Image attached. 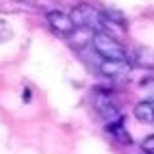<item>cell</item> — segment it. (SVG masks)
Masks as SVG:
<instances>
[{
	"mask_svg": "<svg viewBox=\"0 0 154 154\" xmlns=\"http://www.w3.org/2000/svg\"><path fill=\"white\" fill-rule=\"evenodd\" d=\"M94 50L102 59H126V50L117 42L115 35L106 33V30H96L94 33Z\"/></svg>",
	"mask_w": 154,
	"mask_h": 154,
	"instance_id": "obj_1",
	"label": "cell"
},
{
	"mask_svg": "<svg viewBox=\"0 0 154 154\" xmlns=\"http://www.w3.org/2000/svg\"><path fill=\"white\" fill-rule=\"evenodd\" d=\"M69 17L74 20L76 26H87V28L94 30V33L96 30H102V13L91 5H78L74 11H72Z\"/></svg>",
	"mask_w": 154,
	"mask_h": 154,
	"instance_id": "obj_2",
	"label": "cell"
},
{
	"mask_svg": "<svg viewBox=\"0 0 154 154\" xmlns=\"http://www.w3.org/2000/svg\"><path fill=\"white\" fill-rule=\"evenodd\" d=\"M94 104L98 109V113L102 117H104L109 124H113V122H122V113L119 109L113 104V100L109 98V94H104V91H96V98H94Z\"/></svg>",
	"mask_w": 154,
	"mask_h": 154,
	"instance_id": "obj_3",
	"label": "cell"
},
{
	"mask_svg": "<svg viewBox=\"0 0 154 154\" xmlns=\"http://www.w3.org/2000/svg\"><path fill=\"white\" fill-rule=\"evenodd\" d=\"M48 24H50V28L54 30L57 35H61V37H67L72 30H74V20H72L67 13H63V11H48Z\"/></svg>",
	"mask_w": 154,
	"mask_h": 154,
	"instance_id": "obj_4",
	"label": "cell"
},
{
	"mask_svg": "<svg viewBox=\"0 0 154 154\" xmlns=\"http://www.w3.org/2000/svg\"><path fill=\"white\" fill-rule=\"evenodd\" d=\"M100 74L106 78H124L130 72V63L126 59H104L100 63Z\"/></svg>",
	"mask_w": 154,
	"mask_h": 154,
	"instance_id": "obj_5",
	"label": "cell"
},
{
	"mask_svg": "<svg viewBox=\"0 0 154 154\" xmlns=\"http://www.w3.org/2000/svg\"><path fill=\"white\" fill-rule=\"evenodd\" d=\"M67 37H69V46L78 50V48L91 44V39H94V30L87 28V26H74V30H72Z\"/></svg>",
	"mask_w": 154,
	"mask_h": 154,
	"instance_id": "obj_6",
	"label": "cell"
},
{
	"mask_svg": "<svg viewBox=\"0 0 154 154\" xmlns=\"http://www.w3.org/2000/svg\"><path fill=\"white\" fill-rule=\"evenodd\" d=\"M135 63H137L139 67L154 69V50H152V48H137V52H135Z\"/></svg>",
	"mask_w": 154,
	"mask_h": 154,
	"instance_id": "obj_7",
	"label": "cell"
},
{
	"mask_svg": "<svg viewBox=\"0 0 154 154\" xmlns=\"http://www.w3.org/2000/svg\"><path fill=\"white\" fill-rule=\"evenodd\" d=\"M102 20H106L109 24L119 26L122 30H126V28H128V20H126V15H124V13H119L117 9H106V11H102Z\"/></svg>",
	"mask_w": 154,
	"mask_h": 154,
	"instance_id": "obj_8",
	"label": "cell"
},
{
	"mask_svg": "<svg viewBox=\"0 0 154 154\" xmlns=\"http://www.w3.org/2000/svg\"><path fill=\"white\" fill-rule=\"evenodd\" d=\"M28 7H33V0H0V11L5 13H15Z\"/></svg>",
	"mask_w": 154,
	"mask_h": 154,
	"instance_id": "obj_9",
	"label": "cell"
},
{
	"mask_svg": "<svg viewBox=\"0 0 154 154\" xmlns=\"http://www.w3.org/2000/svg\"><path fill=\"white\" fill-rule=\"evenodd\" d=\"M135 117L139 122H143V124H152L154 122V109H152L150 102H139L135 106Z\"/></svg>",
	"mask_w": 154,
	"mask_h": 154,
	"instance_id": "obj_10",
	"label": "cell"
},
{
	"mask_svg": "<svg viewBox=\"0 0 154 154\" xmlns=\"http://www.w3.org/2000/svg\"><path fill=\"white\" fill-rule=\"evenodd\" d=\"M106 132H111V135L115 137L119 143H124V146H130V143H132L130 135L124 130V126H122V122H113V124H109L106 126Z\"/></svg>",
	"mask_w": 154,
	"mask_h": 154,
	"instance_id": "obj_11",
	"label": "cell"
},
{
	"mask_svg": "<svg viewBox=\"0 0 154 154\" xmlns=\"http://www.w3.org/2000/svg\"><path fill=\"white\" fill-rule=\"evenodd\" d=\"M143 152H146V154H154V135L143 139Z\"/></svg>",
	"mask_w": 154,
	"mask_h": 154,
	"instance_id": "obj_12",
	"label": "cell"
},
{
	"mask_svg": "<svg viewBox=\"0 0 154 154\" xmlns=\"http://www.w3.org/2000/svg\"><path fill=\"white\" fill-rule=\"evenodd\" d=\"M9 37H11V28H9V24L0 22V44H2L5 39H9Z\"/></svg>",
	"mask_w": 154,
	"mask_h": 154,
	"instance_id": "obj_13",
	"label": "cell"
},
{
	"mask_svg": "<svg viewBox=\"0 0 154 154\" xmlns=\"http://www.w3.org/2000/svg\"><path fill=\"white\" fill-rule=\"evenodd\" d=\"M150 104H152V109H154V98H152V102H150Z\"/></svg>",
	"mask_w": 154,
	"mask_h": 154,
	"instance_id": "obj_14",
	"label": "cell"
}]
</instances>
